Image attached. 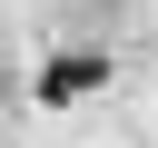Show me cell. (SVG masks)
Listing matches in <instances>:
<instances>
[{
	"label": "cell",
	"mask_w": 158,
	"mask_h": 148,
	"mask_svg": "<svg viewBox=\"0 0 158 148\" xmlns=\"http://www.w3.org/2000/svg\"><path fill=\"white\" fill-rule=\"evenodd\" d=\"M99 79H109V59H89V49H79V59H49V69H40V99H89Z\"/></svg>",
	"instance_id": "cell-1"
}]
</instances>
